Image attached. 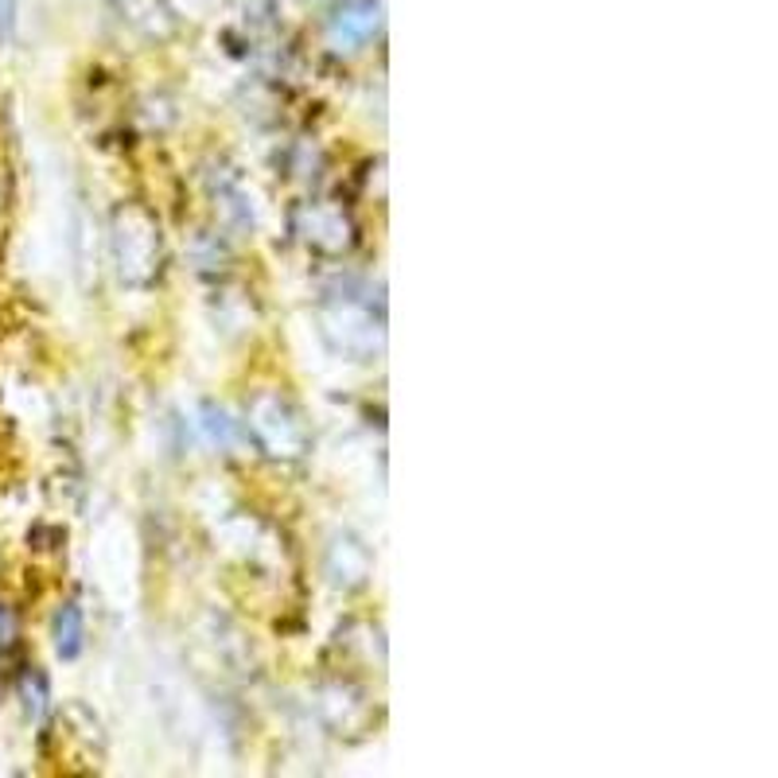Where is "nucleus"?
Masks as SVG:
<instances>
[{"label": "nucleus", "mask_w": 778, "mask_h": 778, "mask_svg": "<svg viewBox=\"0 0 778 778\" xmlns=\"http://www.w3.org/2000/svg\"><path fill=\"white\" fill-rule=\"evenodd\" d=\"M374 32H378V0H350V4H343L332 24L335 44H347V47L367 44Z\"/></svg>", "instance_id": "f257e3e1"}, {"label": "nucleus", "mask_w": 778, "mask_h": 778, "mask_svg": "<svg viewBox=\"0 0 778 778\" xmlns=\"http://www.w3.org/2000/svg\"><path fill=\"white\" fill-rule=\"evenodd\" d=\"M82 638H86V631H82V611L74 608V603H63L59 615H55V650L63 654V658H79Z\"/></svg>", "instance_id": "f03ea898"}, {"label": "nucleus", "mask_w": 778, "mask_h": 778, "mask_svg": "<svg viewBox=\"0 0 778 778\" xmlns=\"http://www.w3.org/2000/svg\"><path fill=\"white\" fill-rule=\"evenodd\" d=\"M9 635H12V623H9V615H4V611H0V646L9 643Z\"/></svg>", "instance_id": "7ed1b4c3"}]
</instances>
